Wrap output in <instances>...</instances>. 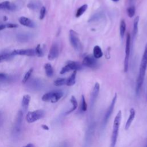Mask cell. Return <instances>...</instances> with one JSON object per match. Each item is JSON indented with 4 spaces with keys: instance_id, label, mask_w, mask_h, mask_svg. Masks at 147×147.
<instances>
[{
    "instance_id": "obj_16",
    "label": "cell",
    "mask_w": 147,
    "mask_h": 147,
    "mask_svg": "<svg viewBox=\"0 0 147 147\" xmlns=\"http://www.w3.org/2000/svg\"><path fill=\"white\" fill-rule=\"evenodd\" d=\"M30 101V96L29 95L27 94L23 96L22 102H21V105L24 111L27 110Z\"/></svg>"
},
{
    "instance_id": "obj_32",
    "label": "cell",
    "mask_w": 147,
    "mask_h": 147,
    "mask_svg": "<svg viewBox=\"0 0 147 147\" xmlns=\"http://www.w3.org/2000/svg\"><path fill=\"white\" fill-rule=\"evenodd\" d=\"M27 6H28V8H29V9H32V10H34V9H37V5L36 4V3H33V2H30V3H29L28 5H27Z\"/></svg>"
},
{
    "instance_id": "obj_18",
    "label": "cell",
    "mask_w": 147,
    "mask_h": 147,
    "mask_svg": "<svg viewBox=\"0 0 147 147\" xmlns=\"http://www.w3.org/2000/svg\"><path fill=\"white\" fill-rule=\"evenodd\" d=\"M103 52L100 47L98 45H95L93 48V56L95 59H100L103 56Z\"/></svg>"
},
{
    "instance_id": "obj_17",
    "label": "cell",
    "mask_w": 147,
    "mask_h": 147,
    "mask_svg": "<svg viewBox=\"0 0 147 147\" xmlns=\"http://www.w3.org/2000/svg\"><path fill=\"white\" fill-rule=\"evenodd\" d=\"M77 71H74L72 74L70 75L69 78L67 79L66 85L68 86H72L75 84L76 82V75Z\"/></svg>"
},
{
    "instance_id": "obj_2",
    "label": "cell",
    "mask_w": 147,
    "mask_h": 147,
    "mask_svg": "<svg viewBox=\"0 0 147 147\" xmlns=\"http://www.w3.org/2000/svg\"><path fill=\"white\" fill-rule=\"evenodd\" d=\"M121 119H122V112L121 110H119V111L117 113V115L114 118L113 126V131H112V134L111 136L110 147H115L116 145Z\"/></svg>"
},
{
    "instance_id": "obj_3",
    "label": "cell",
    "mask_w": 147,
    "mask_h": 147,
    "mask_svg": "<svg viewBox=\"0 0 147 147\" xmlns=\"http://www.w3.org/2000/svg\"><path fill=\"white\" fill-rule=\"evenodd\" d=\"M63 95V93L61 91H53L44 94L41 99L44 102L56 103L62 98Z\"/></svg>"
},
{
    "instance_id": "obj_24",
    "label": "cell",
    "mask_w": 147,
    "mask_h": 147,
    "mask_svg": "<svg viewBox=\"0 0 147 147\" xmlns=\"http://www.w3.org/2000/svg\"><path fill=\"white\" fill-rule=\"evenodd\" d=\"M80 110L82 112H84L87 110V105L86 102L85 98L83 95H82L81 98V103H80Z\"/></svg>"
},
{
    "instance_id": "obj_5",
    "label": "cell",
    "mask_w": 147,
    "mask_h": 147,
    "mask_svg": "<svg viewBox=\"0 0 147 147\" xmlns=\"http://www.w3.org/2000/svg\"><path fill=\"white\" fill-rule=\"evenodd\" d=\"M45 115V111L43 110H36L33 111H29L26 115V121L29 123H33L41 118Z\"/></svg>"
},
{
    "instance_id": "obj_28",
    "label": "cell",
    "mask_w": 147,
    "mask_h": 147,
    "mask_svg": "<svg viewBox=\"0 0 147 147\" xmlns=\"http://www.w3.org/2000/svg\"><path fill=\"white\" fill-rule=\"evenodd\" d=\"M135 12H136V9L134 6H131L127 9V14L130 18H131L134 16Z\"/></svg>"
},
{
    "instance_id": "obj_40",
    "label": "cell",
    "mask_w": 147,
    "mask_h": 147,
    "mask_svg": "<svg viewBox=\"0 0 147 147\" xmlns=\"http://www.w3.org/2000/svg\"><path fill=\"white\" fill-rule=\"evenodd\" d=\"M146 100H147V90H146Z\"/></svg>"
},
{
    "instance_id": "obj_13",
    "label": "cell",
    "mask_w": 147,
    "mask_h": 147,
    "mask_svg": "<svg viewBox=\"0 0 147 147\" xmlns=\"http://www.w3.org/2000/svg\"><path fill=\"white\" fill-rule=\"evenodd\" d=\"M23 119V113L21 110H20L17 114L15 122L14 124V130L16 132H20L22 126V122Z\"/></svg>"
},
{
    "instance_id": "obj_37",
    "label": "cell",
    "mask_w": 147,
    "mask_h": 147,
    "mask_svg": "<svg viewBox=\"0 0 147 147\" xmlns=\"http://www.w3.org/2000/svg\"><path fill=\"white\" fill-rule=\"evenodd\" d=\"M22 147H34V146L33 144H32L31 143H29V144H27L25 146H22Z\"/></svg>"
},
{
    "instance_id": "obj_9",
    "label": "cell",
    "mask_w": 147,
    "mask_h": 147,
    "mask_svg": "<svg viewBox=\"0 0 147 147\" xmlns=\"http://www.w3.org/2000/svg\"><path fill=\"white\" fill-rule=\"evenodd\" d=\"M82 65L87 67L94 68L97 65L96 59L94 57L93 55H88L83 58Z\"/></svg>"
},
{
    "instance_id": "obj_30",
    "label": "cell",
    "mask_w": 147,
    "mask_h": 147,
    "mask_svg": "<svg viewBox=\"0 0 147 147\" xmlns=\"http://www.w3.org/2000/svg\"><path fill=\"white\" fill-rule=\"evenodd\" d=\"M46 14V8L45 6H42L40 9V20H42Z\"/></svg>"
},
{
    "instance_id": "obj_41",
    "label": "cell",
    "mask_w": 147,
    "mask_h": 147,
    "mask_svg": "<svg viewBox=\"0 0 147 147\" xmlns=\"http://www.w3.org/2000/svg\"><path fill=\"white\" fill-rule=\"evenodd\" d=\"M146 147H147V146H146Z\"/></svg>"
},
{
    "instance_id": "obj_22",
    "label": "cell",
    "mask_w": 147,
    "mask_h": 147,
    "mask_svg": "<svg viewBox=\"0 0 147 147\" xmlns=\"http://www.w3.org/2000/svg\"><path fill=\"white\" fill-rule=\"evenodd\" d=\"M87 7H88V5L87 4H84L81 6L80 7H79L76 10V14H75L76 17L78 18L80 17L86 11V10L87 9Z\"/></svg>"
},
{
    "instance_id": "obj_11",
    "label": "cell",
    "mask_w": 147,
    "mask_h": 147,
    "mask_svg": "<svg viewBox=\"0 0 147 147\" xmlns=\"http://www.w3.org/2000/svg\"><path fill=\"white\" fill-rule=\"evenodd\" d=\"M59 54V49L58 45L56 43H53L49 50L48 59L49 60H53L57 58Z\"/></svg>"
},
{
    "instance_id": "obj_19",
    "label": "cell",
    "mask_w": 147,
    "mask_h": 147,
    "mask_svg": "<svg viewBox=\"0 0 147 147\" xmlns=\"http://www.w3.org/2000/svg\"><path fill=\"white\" fill-rule=\"evenodd\" d=\"M70 102L72 104V108L71 109H69L68 111H67L66 112V114H69L70 113H71L72 112H73L74 110H75L77 107H78V102L76 100V99L75 98V97L74 96V95H72L71 98H70Z\"/></svg>"
},
{
    "instance_id": "obj_21",
    "label": "cell",
    "mask_w": 147,
    "mask_h": 147,
    "mask_svg": "<svg viewBox=\"0 0 147 147\" xmlns=\"http://www.w3.org/2000/svg\"><path fill=\"white\" fill-rule=\"evenodd\" d=\"M13 57H14V56H13L11 55V52L1 53V54H0V63L10 60V59L13 58Z\"/></svg>"
},
{
    "instance_id": "obj_15",
    "label": "cell",
    "mask_w": 147,
    "mask_h": 147,
    "mask_svg": "<svg viewBox=\"0 0 147 147\" xmlns=\"http://www.w3.org/2000/svg\"><path fill=\"white\" fill-rule=\"evenodd\" d=\"M136 115V111L133 108H131L129 111V115L128 117V119L125 123V130H128L130 126H131Z\"/></svg>"
},
{
    "instance_id": "obj_14",
    "label": "cell",
    "mask_w": 147,
    "mask_h": 147,
    "mask_svg": "<svg viewBox=\"0 0 147 147\" xmlns=\"http://www.w3.org/2000/svg\"><path fill=\"white\" fill-rule=\"evenodd\" d=\"M19 22L22 25H24L26 27L34 28L35 26V24L34 22L30 19L25 17H21L19 18Z\"/></svg>"
},
{
    "instance_id": "obj_36",
    "label": "cell",
    "mask_w": 147,
    "mask_h": 147,
    "mask_svg": "<svg viewBox=\"0 0 147 147\" xmlns=\"http://www.w3.org/2000/svg\"><path fill=\"white\" fill-rule=\"evenodd\" d=\"M5 28H6L5 24H1L0 25V30H2Z\"/></svg>"
},
{
    "instance_id": "obj_26",
    "label": "cell",
    "mask_w": 147,
    "mask_h": 147,
    "mask_svg": "<svg viewBox=\"0 0 147 147\" xmlns=\"http://www.w3.org/2000/svg\"><path fill=\"white\" fill-rule=\"evenodd\" d=\"M33 68H30L26 72V73L25 74V76H24V78H23V79L22 80V83L25 84V83H26L28 82V80L30 78V76H31L32 72H33Z\"/></svg>"
},
{
    "instance_id": "obj_39",
    "label": "cell",
    "mask_w": 147,
    "mask_h": 147,
    "mask_svg": "<svg viewBox=\"0 0 147 147\" xmlns=\"http://www.w3.org/2000/svg\"><path fill=\"white\" fill-rule=\"evenodd\" d=\"M111 1H113V2H118L119 0H111Z\"/></svg>"
},
{
    "instance_id": "obj_35",
    "label": "cell",
    "mask_w": 147,
    "mask_h": 147,
    "mask_svg": "<svg viewBox=\"0 0 147 147\" xmlns=\"http://www.w3.org/2000/svg\"><path fill=\"white\" fill-rule=\"evenodd\" d=\"M41 127L44 129V130H49V127L48 126H47L46 125H42L41 126Z\"/></svg>"
},
{
    "instance_id": "obj_31",
    "label": "cell",
    "mask_w": 147,
    "mask_h": 147,
    "mask_svg": "<svg viewBox=\"0 0 147 147\" xmlns=\"http://www.w3.org/2000/svg\"><path fill=\"white\" fill-rule=\"evenodd\" d=\"M10 3L9 1H5L0 3V9H7Z\"/></svg>"
},
{
    "instance_id": "obj_6",
    "label": "cell",
    "mask_w": 147,
    "mask_h": 147,
    "mask_svg": "<svg viewBox=\"0 0 147 147\" xmlns=\"http://www.w3.org/2000/svg\"><path fill=\"white\" fill-rule=\"evenodd\" d=\"M82 68V65L78 62L74 61H68L66 65L61 68V71H60V74L63 75L66 72H69L71 70L78 71L81 69Z\"/></svg>"
},
{
    "instance_id": "obj_25",
    "label": "cell",
    "mask_w": 147,
    "mask_h": 147,
    "mask_svg": "<svg viewBox=\"0 0 147 147\" xmlns=\"http://www.w3.org/2000/svg\"><path fill=\"white\" fill-rule=\"evenodd\" d=\"M139 22V16H136L134 18V22H133V36H135L137 32H138V24Z\"/></svg>"
},
{
    "instance_id": "obj_1",
    "label": "cell",
    "mask_w": 147,
    "mask_h": 147,
    "mask_svg": "<svg viewBox=\"0 0 147 147\" xmlns=\"http://www.w3.org/2000/svg\"><path fill=\"white\" fill-rule=\"evenodd\" d=\"M146 67H147V43L145 45V49H144V51L141 58V63L140 65L139 73H138V76L137 79L136 87V92L137 94H138L140 91V89L142 87V85L143 84Z\"/></svg>"
},
{
    "instance_id": "obj_33",
    "label": "cell",
    "mask_w": 147,
    "mask_h": 147,
    "mask_svg": "<svg viewBox=\"0 0 147 147\" xmlns=\"http://www.w3.org/2000/svg\"><path fill=\"white\" fill-rule=\"evenodd\" d=\"M7 79V75L5 73H0V82L6 80Z\"/></svg>"
},
{
    "instance_id": "obj_10",
    "label": "cell",
    "mask_w": 147,
    "mask_h": 147,
    "mask_svg": "<svg viewBox=\"0 0 147 147\" xmlns=\"http://www.w3.org/2000/svg\"><path fill=\"white\" fill-rule=\"evenodd\" d=\"M13 56L16 55H25L28 56H34L36 55L35 50L33 49H16L11 52Z\"/></svg>"
},
{
    "instance_id": "obj_4",
    "label": "cell",
    "mask_w": 147,
    "mask_h": 147,
    "mask_svg": "<svg viewBox=\"0 0 147 147\" xmlns=\"http://www.w3.org/2000/svg\"><path fill=\"white\" fill-rule=\"evenodd\" d=\"M69 39L71 45L75 50L79 52L82 51V45L78 34L72 29H71L69 32Z\"/></svg>"
},
{
    "instance_id": "obj_20",
    "label": "cell",
    "mask_w": 147,
    "mask_h": 147,
    "mask_svg": "<svg viewBox=\"0 0 147 147\" xmlns=\"http://www.w3.org/2000/svg\"><path fill=\"white\" fill-rule=\"evenodd\" d=\"M44 68L45 71V74L49 78L52 77L53 75V69L51 65V64L49 63H47L44 65Z\"/></svg>"
},
{
    "instance_id": "obj_34",
    "label": "cell",
    "mask_w": 147,
    "mask_h": 147,
    "mask_svg": "<svg viewBox=\"0 0 147 147\" xmlns=\"http://www.w3.org/2000/svg\"><path fill=\"white\" fill-rule=\"evenodd\" d=\"M6 28H15L18 27V25L16 24H6Z\"/></svg>"
},
{
    "instance_id": "obj_29",
    "label": "cell",
    "mask_w": 147,
    "mask_h": 147,
    "mask_svg": "<svg viewBox=\"0 0 147 147\" xmlns=\"http://www.w3.org/2000/svg\"><path fill=\"white\" fill-rule=\"evenodd\" d=\"M34 50H35L36 55L37 56H38V57H42V56H43L44 53H43L42 48H41L40 44H38L37 46L36 47Z\"/></svg>"
},
{
    "instance_id": "obj_27",
    "label": "cell",
    "mask_w": 147,
    "mask_h": 147,
    "mask_svg": "<svg viewBox=\"0 0 147 147\" xmlns=\"http://www.w3.org/2000/svg\"><path fill=\"white\" fill-rule=\"evenodd\" d=\"M67 79L65 78H57L54 81V84L56 86H61L66 84Z\"/></svg>"
},
{
    "instance_id": "obj_7",
    "label": "cell",
    "mask_w": 147,
    "mask_h": 147,
    "mask_svg": "<svg viewBox=\"0 0 147 147\" xmlns=\"http://www.w3.org/2000/svg\"><path fill=\"white\" fill-rule=\"evenodd\" d=\"M130 35L129 33L126 35V45H125V55L124 59V72H127L128 70L129 65V59L130 52Z\"/></svg>"
},
{
    "instance_id": "obj_12",
    "label": "cell",
    "mask_w": 147,
    "mask_h": 147,
    "mask_svg": "<svg viewBox=\"0 0 147 147\" xmlns=\"http://www.w3.org/2000/svg\"><path fill=\"white\" fill-rule=\"evenodd\" d=\"M99 89H100V84L99 83L96 82L93 87V89L92 90L91 94L90 105L91 107L94 105L95 102L97 99V97L98 96V94L99 92Z\"/></svg>"
},
{
    "instance_id": "obj_23",
    "label": "cell",
    "mask_w": 147,
    "mask_h": 147,
    "mask_svg": "<svg viewBox=\"0 0 147 147\" xmlns=\"http://www.w3.org/2000/svg\"><path fill=\"white\" fill-rule=\"evenodd\" d=\"M126 23L124 20H122L120 22V27H119V31H120V35L122 38H123L125 32H126Z\"/></svg>"
},
{
    "instance_id": "obj_38",
    "label": "cell",
    "mask_w": 147,
    "mask_h": 147,
    "mask_svg": "<svg viewBox=\"0 0 147 147\" xmlns=\"http://www.w3.org/2000/svg\"><path fill=\"white\" fill-rule=\"evenodd\" d=\"M2 114H1V113H0V124L1 123V121H2Z\"/></svg>"
},
{
    "instance_id": "obj_8",
    "label": "cell",
    "mask_w": 147,
    "mask_h": 147,
    "mask_svg": "<svg viewBox=\"0 0 147 147\" xmlns=\"http://www.w3.org/2000/svg\"><path fill=\"white\" fill-rule=\"evenodd\" d=\"M117 98V94H115V95L114 96V97L111 100V102L105 114L103 121V125H106L107 124V122L109 121V118H110V117L113 112V110H114V109L115 107V104L116 103Z\"/></svg>"
}]
</instances>
